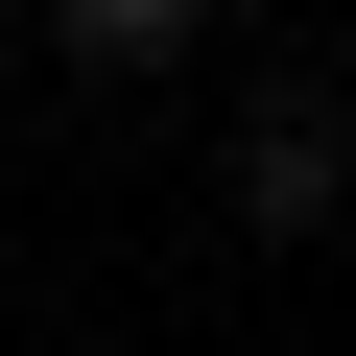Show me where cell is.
Returning <instances> with one entry per match:
<instances>
[{"label":"cell","instance_id":"1","mask_svg":"<svg viewBox=\"0 0 356 356\" xmlns=\"http://www.w3.org/2000/svg\"><path fill=\"white\" fill-rule=\"evenodd\" d=\"M214 191H238V238H332L356 214V95H261Z\"/></svg>","mask_w":356,"mask_h":356},{"label":"cell","instance_id":"2","mask_svg":"<svg viewBox=\"0 0 356 356\" xmlns=\"http://www.w3.org/2000/svg\"><path fill=\"white\" fill-rule=\"evenodd\" d=\"M48 48L72 72H166V48H214V0H48Z\"/></svg>","mask_w":356,"mask_h":356}]
</instances>
